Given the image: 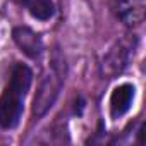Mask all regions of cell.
Segmentation results:
<instances>
[{
    "instance_id": "cell-1",
    "label": "cell",
    "mask_w": 146,
    "mask_h": 146,
    "mask_svg": "<svg viewBox=\"0 0 146 146\" xmlns=\"http://www.w3.org/2000/svg\"><path fill=\"white\" fill-rule=\"evenodd\" d=\"M33 81V72L24 64H16L11 72V81L0 95V127L14 129L24 110V98Z\"/></svg>"
},
{
    "instance_id": "cell-2",
    "label": "cell",
    "mask_w": 146,
    "mask_h": 146,
    "mask_svg": "<svg viewBox=\"0 0 146 146\" xmlns=\"http://www.w3.org/2000/svg\"><path fill=\"white\" fill-rule=\"evenodd\" d=\"M64 81H65V65L60 60L58 64L52 65V70L43 76V79L38 86L36 96L33 100V115L36 119L43 117L53 107Z\"/></svg>"
},
{
    "instance_id": "cell-3",
    "label": "cell",
    "mask_w": 146,
    "mask_h": 146,
    "mask_svg": "<svg viewBox=\"0 0 146 146\" xmlns=\"http://www.w3.org/2000/svg\"><path fill=\"white\" fill-rule=\"evenodd\" d=\"M131 53H134V46L129 41H117L102 60V74L108 79L120 74L131 60Z\"/></svg>"
},
{
    "instance_id": "cell-4",
    "label": "cell",
    "mask_w": 146,
    "mask_h": 146,
    "mask_svg": "<svg viewBox=\"0 0 146 146\" xmlns=\"http://www.w3.org/2000/svg\"><path fill=\"white\" fill-rule=\"evenodd\" d=\"M12 40H14V43L19 46V50H21L24 55H28L29 58L40 57V53L43 52L41 36H40L38 33H35L31 28H26V26L14 28V31H12Z\"/></svg>"
},
{
    "instance_id": "cell-5",
    "label": "cell",
    "mask_w": 146,
    "mask_h": 146,
    "mask_svg": "<svg viewBox=\"0 0 146 146\" xmlns=\"http://www.w3.org/2000/svg\"><path fill=\"white\" fill-rule=\"evenodd\" d=\"M146 0H115L117 17L125 26H139L144 19Z\"/></svg>"
},
{
    "instance_id": "cell-6",
    "label": "cell",
    "mask_w": 146,
    "mask_h": 146,
    "mask_svg": "<svg viewBox=\"0 0 146 146\" xmlns=\"http://www.w3.org/2000/svg\"><path fill=\"white\" fill-rule=\"evenodd\" d=\"M134 91H136L134 86L129 83L119 84L112 91V95H110V113L113 119H119L129 112V108L134 102Z\"/></svg>"
},
{
    "instance_id": "cell-7",
    "label": "cell",
    "mask_w": 146,
    "mask_h": 146,
    "mask_svg": "<svg viewBox=\"0 0 146 146\" xmlns=\"http://www.w3.org/2000/svg\"><path fill=\"white\" fill-rule=\"evenodd\" d=\"M28 12L38 21H48L55 14L53 0H23Z\"/></svg>"
},
{
    "instance_id": "cell-8",
    "label": "cell",
    "mask_w": 146,
    "mask_h": 146,
    "mask_svg": "<svg viewBox=\"0 0 146 146\" xmlns=\"http://www.w3.org/2000/svg\"><path fill=\"white\" fill-rule=\"evenodd\" d=\"M143 134H144V124H141V127L137 131V143L139 144H143Z\"/></svg>"
},
{
    "instance_id": "cell-9",
    "label": "cell",
    "mask_w": 146,
    "mask_h": 146,
    "mask_svg": "<svg viewBox=\"0 0 146 146\" xmlns=\"http://www.w3.org/2000/svg\"><path fill=\"white\" fill-rule=\"evenodd\" d=\"M21 2H23V0H21Z\"/></svg>"
}]
</instances>
